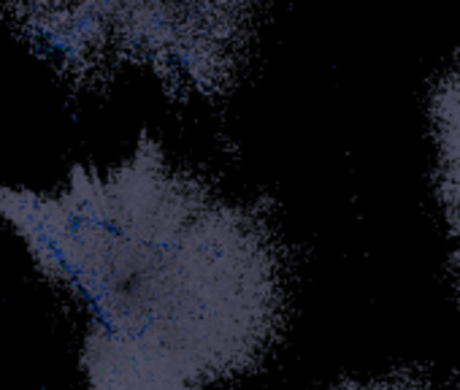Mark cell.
Returning <instances> with one entry per match:
<instances>
[{
	"label": "cell",
	"mask_w": 460,
	"mask_h": 390,
	"mask_svg": "<svg viewBox=\"0 0 460 390\" xmlns=\"http://www.w3.org/2000/svg\"><path fill=\"white\" fill-rule=\"evenodd\" d=\"M0 220L79 312L87 390H203L279 339L285 258L269 223L146 130L49 190L0 184Z\"/></svg>",
	"instance_id": "1"
},
{
	"label": "cell",
	"mask_w": 460,
	"mask_h": 390,
	"mask_svg": "<svg viewBox=\"0 0 460 390\" xmlns=\"http://www.w3.org/2000/svg\"><path fill=\"white\" fill-rule=\"evenodd\" d=\"M0 20L74 93L103 90L128 68L155 74L173 95L217 93L252 31L247 6L12 4Z\"/></svg>",
	"instance_id": "2"
},
{
	"label": "cell",
	"mask_w": 460,
	"mask_h": 390,
	"mask_svg": "<svg viewBox=\"0 0 460 390\" xmlns=\"http://www.w3.org/2000/svg\"><path fill=\"white\" fill-rule=\"evenodd\" d=\"M430 114L438 146V192L455 239L452 263L460 277V60L436 84Z\"/></svg>",
	"instance_id": "3"
}]
</instances>
